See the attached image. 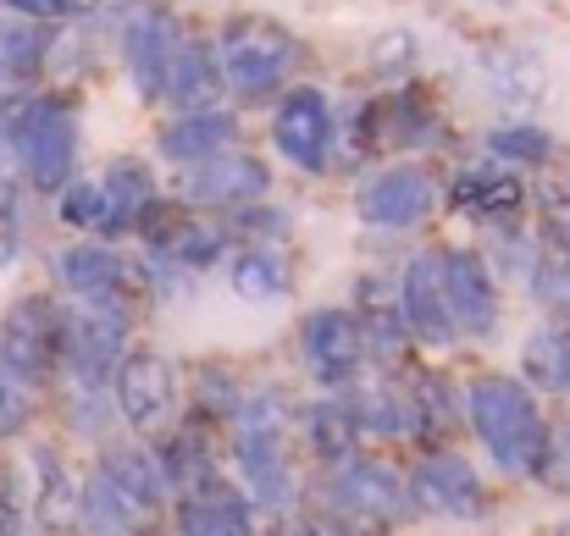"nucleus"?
Here are the masks:
<instances>
[{
  "label": "nucleus",
  "instance_id": "obj_28",
  "mask_svg": "<svg viewBox=\"0 0 570 536\" xmlns=\"http://www.w3.org/2000/svg\"><path fill=\"white\" fill-rule=\"evenodd\" d=\"M361 344H366V359H382V365H404L410 355V332L399 321V305H366L361 316Z\"/></svg>",
  "mask_w": 570,
  "mask_h": 536
},
{
  "label": "nucleus",
  "instance_id": "obj_31",
  "mask_svg": "<svg viewBox=\"0 0 570 536\" xmlns=\"http://www.w3.org/2000/svg\"><path fill=\"white\" fill-rule=\"evenodd\" d=\"M527 288H532V299L538 305H549V310H570V249L560 244H543L538 249V260H532V277H527Z\"/></svg>",
  "mask_w": 570,
  "mask_h": 536
},
{
  "label": "nucleus",
  "instance_id": "obj_15",
  "mask_svg": "<svg viewBox=\"0 0 570 536\" xmlns=\"http://www.w3.org/2000/svg\"><path fill=\"white\" fill-rule=\"evenodd\" d=\"M145 244H150V266H178V271H205L227 255V232L199 221V216H184V210H167L156 205L145 221H139Z\"/></svg>",
  "mask_w": 570,
  "mask_h": 536
},
{
  "label": "nucleus",
  "instance_id": "obj_3",
  "mask_svg": "<svg viewBox=\"0 0 570 536\" xmlns=\"http://www.w3.org/2000/svg\"><path fill=\"white\" fill-rule=\"evenodd\" d=\"M11 161L33 193H61L78 172V117L56 95H33L11 111Z\"/></svg>",
  "mask_w": 570,
  "mask_h": 536
},
{
  "label": "nucleus",
  "instance_id": "obj_5",
  "mask_svg": "<svg viewBox=\"0 0 570 536\" xmlns=\"http://www.w3.org/2000/svg\"><path fill=\"white\" fill-rule=\"evenodd\" d=\"M111 404L139 437H161L178 415V370L156 349H134L111 370Z\"/></svg>",
  "mask_w": 570,
  "mask_h": 536
},
{
  "label": "nucleus",
  "instance_id": "obj_34",
  "mask_svg": "<svg viewBox=\"0 0 570 536\" xmlns=\"http://www.w3.org/2000/svg\"><path fill=\"white\" fill-rule=\"evenodd\" d=\"M488 150L499 156V161H521V167H543L549 156H554V139L543 133V128H499L493 139H488Z\"/></svg>",
  "mask_w": 570,
  "mask_h": 536
},
{
  "label": "nucleus",
  "instance_id": "obj_25",
  "mask_svg": "<svg viewBox=\"0 0 570 536\" xmlns=\"http://www.w3.org/2000/svg\"><path fill=\"white\" fill-rule=\"evenodd\" d=\"M100 476H111V487H117L128 504H139L145 515H150V509H161V498H167L161 459H156V454H145V448H106Z\"/></svg>",
  "mask_w": 570,
  "mask_h": 536
},
{
  "label": "nucleus",
  "instance_id": "obj_21",
  "mask_svg": "<svg viewBox=\"0 0 570 536\" xmlns=\"http://www.w3.org/2000/svg\"><path fill=\"white\" fill-rule=\"evenodd\" d=\"M222 89H227V83H222V61L210 56V44H205V39H184L178 56H173V67H167L161 100H173V106L189 117V111H216Z\"/></svg>",
  "mask_w": 570,
  "mask_h": 536
},
{
  "label": "nucleus",
  "instance_id": "obj_33",
  "mask_svg": "<svg viewBox=\"0 0 570 536\" xmlns=\"http://www.w3.org/2000/svg\"><path fill=\"white\" fill-rule=\"evenodd\" d=\"M488 72L504 100H538L543 95V67L532 56H488Z\"/></svg>",
  "mask_w": 570,
  "mask_h": 536
},
{
  "label": "nucleus",
  "instance_id": "obj_32",
  "mask_svg": "<svg viewBox=\"0 0 570 536\" xmlns=\"http://www.w3.org/2000/svg\"><path fill=\"white\" fill-rule=\"evenodd\" d=\"M566 359H570V332H538L532 338V349H527V376L538 381V387H554L560 393V381H566ZM527 381V387H532Z\"/></svg>",
  "mask_w": 570,
  "mask_h": 536
},
{
  "label": "nucleus",
  "instance_id": "obj_26",
  "mask_svg": "<svg viewBox=\"0 0 570 536\" xmlns=\"http://www.w3.org/2000/svg\"><path fill=\"white\" fill-rule=\"evenodd\" d=\"M227 277H233V294L249 299V305H277V299H288V288H294L288 260H283L277 249H266V244L233 255V271H227Z\"/></svg>",
  "mask_w": 570,
  "mask_h": 536
},
{
  "label": "nucleus",
  "instance_id": "obj_49",
  "mask_svg": "<svg viewBox=\"0 0 570 536\" xmlns=\"http://www.w3.org/2000/svg\"><path fill=\"white\" fill-rule=\"evenodd\" d=\"M560 536H570V532H560Z\"/></svg>",
  "mask_w": 570,
  "mask_h": 536
},
{
  "label": "nucleus",
  "instance_id": "obj_41",
  "mask_svg": "<svg viewBox=\"0 0 570 536\" xmlns=\"http://www.w3.org/2000/svg\"><path fill=\"white\" fill-rule=\"evenodd\" d=\"M410 56H415V39H410L404 28L382 33L377 44H372V61H377V72H399V67H410Z\"/></svg>",
  "mask_w": 570,
  "mask_h": 536
},
{
  "label": "nucleus",
  "instance_id": "obj_2",
  "mask_svg": "<svg viewBox=\"0 0 570 536\" xmlns=\"http://www.w3.org/2000/svg\"><path fill=\"white\" fill-rule=\"evenodd\" d=\"M294 420L299 415L277 387H255L233 409V459L244 470V498L261 509H283L294 498V465H288Z\"/></svg>",
  "mask_w": 570,
  "mask_h": 536
},
{
  "label": "nucleus",
  "instance_id": "obj_19",
  "mask_svg": "<svg viewBox=\"0 0 570 536\" xmlns=\"http://www.w3.org/2000/svg\"><path fill=\"white\" fill-rule=\"evenodd\" d=\"M249 520H255L249 498L233 493L222 476H210L205 487L178 498V536H255Z\"/></svg>",
  "mask_w": 570,
  "mask_h": 536
},
{
  "label": "nucleus",
  "instance_id": "obj_44",
  "mask_svg": "<svg viewBox=\"0 0 570 536\" xmlns=\"http://www.w3.org/2000/svg\"><path fill=\"white\" fill-rule=\"evenodd\" d=\"M106 0H50V11L56 17H83V11H100Z\"/></svg>",
  "mask_w": 570,
  "mask_h": 536
},
{
  "label": "nucleus",
  "instance_id": "obj_8",
  "mask_svg": "<svg viewBox=\"0 0 570 536\" xmlns=\"http://www.w3.org/2000/svg\"><path fill=\"white\" fill-rule=\"evenodd\" d=\"M117 33H122V61H128V72H134V89H139L145 100H161L167 67H173V56H178V44H184L178 17H173L161 0H128Z\"/></svg>",
  "mask_w": 570,
  "mask_h": 536
},
{
  "label": "nucleus",
  "instance_id": "obj_17",
  "mask_svg": "<svg viewBox=\"0 0 570 536\" xmlns=\"http://www.w3.org/2000/svg\"><path fill=\"white\" fill-rule=\"evenodd\" d=\"M266 188H272V172H266L255 156L222 150V156H210V161L189 167L184 199H189V205H216V210H222V205L238 210V205H255Z\"/></svg>",
  "mask_w": 570,
  "mask_h": 536
},
{
  "label": "nucleus",
  "instance_id": "obj_35",
  "mask_svg": "<svg viewBox=\"0 0 570 536\" xmlns=\"http://www.w3.org/2000/svg\"><path fill=\"white\" fill-rule=\"evenodd\" d=\"M100 210H106V193H100V182L72 178L67 188H61V205H56L61 227H78V232H89V227H100Z\"/></svg>",
  "mask_w": 570,
  "mask_h": 536
},
{
  "label": "nucleus",
  "instance_id": "obj_20",
  "mask_svg": "<svg viewBox=\"0 0 570 536\" xmlns=\"http://www.w3.org/2000/svg\"><path fill=\"white\" fill-rule=\"evenodd\" d=\"M521 205H527V182H521V172H510L499 161L465 167L454 178V210L471 216V221H510Z\"/></svg>",
  "mask_w": 570,
  "mask_h": 536
},
{
  "label": "nucleus",
  "instance_id": "obj_47",
  "mask_svg": "<svg viewBox=\"0 0 570 536\" xmlns=\"http://www.w3.org/2000/svg\"><path fill=\"white\" fill-rule=\"evenodd\" d=\"M560 393H570V359H566V381H560Z\"/></svg>",
  "mask_w": 570,
  "mask_h": 536
},
{
  "label": "nucleus",
  "instance_id": "obj_29",
  "mask_svg": "<svg viewBox=\"0 0 570 536\" xmlns=\"http://www.w3.org/2000/svg\"><path fill=\"white\" fill-rule=\"evenodd\" d=\"M382 122L393 128V139L404 145V150H426V145H438V117H432V106L421 100V95H393L387 106H382ZM382 128V133H387Z\"/></svg>",
  "mask_w": 570,
  "mask_h": 536
},
{
  "label": "nucleus",
  "instance_id": "obj_24",
  "mask_svg": "<svg viewBox=\"0 0 570 536\" xmlns=\"http://www.w3.org/2000/svg\"><path fill=\"white\" fill-rule=\"evenodd\" d=\"M139 520H145V509L128 504V498L111 487V476L95 470V476L78 487V526H83V536H139Z\"/></svg>",
  "mask_w": 570,
  "mask_h": 536
},
{
  "label": "nucleus",
  "instance_id": "obj_27",
  "mask_svg": "<svg viewBox=\"0 0 570 536\" xmlns=\"http://www.w3.org/2000/svg\"><path fill=\"white\" fill-rule=\"evenodd\" d=\"M33 465H39V520H45V526L78 520V482L67 476V465H61L50 448H39Z\"/></svg>",
  "mask_w": 570,
  "mask_h": 536
},
{
  "label": "nucleus",
  "instance_id": "obj_4",
  "mask_svg": "<svg viewBox=\"0 0 570 536\" xmlns=\"http://www.w3.org/2000/svg\"><path fill=\"white\" fill-rule=\"evenodd\" d=\"M216 61H222V83L244 100H261L272 95L294 61H299V39L272 22V17H233L222 28V44H216Z\"/></svg>",
  "mask_w": 570,
  "mask_h": 536
},
{
  "label": "nucleus",
  "instance_id": "obj_46",
  "mask_svg": "<svg viewBox=\"0 0 570 536\" xmlns=\"http://www.w3.org/2000/svg\"><path fill=\"white\" fill-rule=\"evenodd\" d=\"M11 161V111L0 106V167Z\"/></svg>",
  "mask_w": 570,
  "mask_h": 536
},
{
  "label": "nucleus",
  "instance_id": "obj_14",
  "mask_svg": "<svg viewBox=\"0 0 570 536\" xmlns=\"http://www.w3.org/2000/svg\"><path fill=\"white\" fill-rule=\"evenodd\" d=\"M399 321L415 344L426 349H449L460 332H454V316H449V294H443V266L438 255H410L404 260V277H399Z\"/></svg>",
  "mask_w": 570,
  "mask_h": 536
},
{
  "label": "nucleus",
  "instance_id": "obj_45",
  "mask_svg": "<svg viewBox=\"0 0 570 536\" xmlns=\"http://www.w3.org/2000/svg\"><path fill=\"white\" fill-rule=\"evenodd\" d=\"M277 536H327V526H316V520H288Z\"/></svg>",
  "mask_w": 570,
  "mask_h": 536
},
{
  "label": "nucleus",
  "instance_id": "obj_18",
  "mask_svg": "<svg viewBox=\"0 0 570 536\" xmlns=\"http://www.w3.org/2000/svg\"><path fill=\"white\" fill-rule=\"evenodd\" d=\"M100 193H106V210H100V227H95V232H106V238L139 232V221L161 205L150 167H145V161H134V156H122V161H111V167H106Z\"/></svg>",
  "mask_w": 570,
  "mask_h": 536
},
{
  "label": "nucleus",
  "instance_id": "obj_38",
  "mask_svg": "<svg viewBox=\"0 0 570 536\" xmlns=\"http://www.w3.org/2000/svg\"><path fill=\"white\" fill-rule=\"evenodd\" d=\"M17 249H22V193L11 178H0V266H11Z\"/></svg>",
  "mask_w": 570,
  "mask_h": 536
},
{
  "label": "nucleus",
  "instance_id": "obj_22",
  "mask_svg": "<svg viewBox=\"0 0 570 536\" xmlns=\"http://www.w3.org/2000/svg\"><path fill=\"white\" fill-rule=\"evenodd\" d=\"M233 133H238V122H233L227 111H189V117H178L173 128H161L156 150H161L167 161H178V167H199V161L222 156V150L233 145Z\"/></svg>",
  "mask_w": 570,
  "mask_h": 536
},
{
  "label": "nucleus",
  "instance_id": "obj_48",
  "mask_svg": "<svg viewBox=\"0 0 570 536\" xmlns=\"http://www.w3.org/2000/svg\"><path fill=\"white\" fill-rule=\"evenodd\" d=\"M566 327H570V310H566Z\"/></svg>",
  "mask_w": 570,
  "mask_h": 536
},
{
  "label": "nucleus",
  "instance_id": "obj_42",
  "mask_svg": "<svg viewBox=\"0 0 570 536\" xmlns=\"http://www.w3.org/2000/svg\"><path fill=\"white\" fill-rule=\"evenodd\" d=\"M0 536H28V515L17 509L11 493H0Z\"/></svg>",
  "mask_w": 570,
  "mask_h": 536
},
{
  "label": "nucleus",
  "instance_id": "obj_12",
  "mask_svg": "<svg viewBox=\"0 0 570 536\" xmlns=\"http://www.w3.org/2000/svg\"><path fill=\"white\" fill-rule=\"evenodd\" d=\"M333 504L350 520H372V526H393L410 515V482L399 470H387L382 459H344L333 465Z\"/></svg>",
  "mask_w": 570,
  "mask_h": 536
},
{
  "label": "nucleus",
  "instance_id": "obj_43",
  "mask_svg": "<svg viewBox=\"0 0 570 536\" xmlns=\"http://www.w3.org/2000/svg\"><path fill=\"white\" fill-rule=\"evenodd\" d=\"M0 6H11L17 17H33V22H45V17H56V11H50V0H0Z\"/></svg>",
  "mask_w": 570,
  "mask_h": 536
},
{
  "label": "nucleus",
  "instance_id": "obj_39",
  "mask_svg": "<svg viewBox=\"0 0 570 536\" xmlns=\"http://www.w3.org/2000/svg\"><path fill=\"white\" fill-rule=\"evenodd\" d=\"M233 227H238V232H249V238H283V232H288L283 210H272V205H238Z\"/></svg>",
  "mask_w": 570,
  "mask_h": 536
},
{
  "label": "nucleus",
  "instance_id": "obj_11",
  "mask_svg": "<svg viewBox=\"0 0 570 536\" xmlns=\"http://www.w3.org/2000/svg\"><path fill=\"white\" fill-rule=\"evenodd\" d=\"M355 210L377 232H410L438 210V182L426 167H387L355 193Z\"/></svg>",
  "mask_w": 570,
  "mask_h": 536
},
{
  "label": "nucleus",
  "instance_id": "obj_7",
  "mask_svg": "<svg viewBox=\"0 0 570 536\" xmlns=\"http://www.w3.org/2000/svg\"><path fill=\"white\" fill-rule=\"evenodd\" d=\"M122 344H128V316L106 310V305H61V359L72 365L78 387H106L111 370L122 365Z\"/></svg>",
  "mask_w": 570,
  "mask_h": 536
},
{
  "label": "nucleus",
  "instance_id": "obj_37",
  "mask_svg": "<svg viewBox=\"0 0 570 536\" xmlns=\"http://www.w3.org/2000/svg\"><path fill=\"white\" fill-rule=\"evenodd\" d=\"M238 404H244V393L233 387V370H227V365L199 370V409H205V415H233Z\"/></svg>",
  "mask_w": 570,
  "mask_h": 536
},
{
  "label": "nucleus",
  "instance_id": "obj_23",
  "mask_svg": "<svg viewBox=\"0 0 570 536\" xmlns=\"http://www.w3.org/2000/svg\"><path fill=\"white\" fill-rule=\"evenodd\" d=\"M299 426H305V448H311L322 465H344V459H355L361 431H355V420H350V409H344L338 393L305 404V409H299Z\"/></svg>",
  "mask_w": 570,
  "mask_h": 536
},
{
  "label": "nucleus",
  "instance_id": "obj_1",
  "mask_svg": "<svg viewBox=\"0 0 570 536\" xmlns=\"http://www.w3.org/2000/svg\"><path fill=\"white\" fill-rule=\"evenodd\" d=\"M465 420L504 476H538L549 420L521 376H476L465 387Z\"/></svg>",
  "mask_w": 570,
  "mask_h": 536
},
{
  "label": "nucleus",
  "instance_id": "obj_40",
  "mask_svg": "<svg viewBox=\"0 0 570 536\" xmlns=\"http://www.w3.org/2000/svg\"><path fill=\"white\" fill-rule=\"evenodd\" d=\"M22 426H28V393H22V381L0 376V437H17Z\"/></svg>",
  "mask_w": 570,
  "mask_h": 536
},
{
  "label": "nucleus",
  "instance_id": "obj_13",
  "mask_svg": "<svg viewBox=\"0 0 570 536\" xmlns=\"http://www.w3.org/2000/svg\"><path fill=\"white\" fill-rule=\"evenodd\" d=\"M438 266H443V294H449L454 332L460 338H493V327H499V288H493L488 260L476 249H443Z\"/></svg>",
  "mask_w": 570,
  "mask_h": 536
},
{
  "label": "nucleus",
  "instance_id": "obj_9",
  "mask_svg": "<svg viewBox=\"0 0 570 536\" xmlns=\"http://www.w3.org/2000/svg\"><path fill=\"white\" fill-rule=\"evenodd\" d=\"M299 349H305V370H311L322 387H333V393L355 387V376H361V365H366L361 321H355V310H338V305L311 310V316L299 321Z\"/></svg>",
  "mask_w": 570,
  "mask_h": 536
},
{
  "label": "nucleus",
  "instance_id": "obj_6",
  "mask_svg": "<svg viewBox=\"0 0 570 536\" xmlns=\"http://www.w3.org/2000/svg\"><path fill=\"white\" fill-rule=\"evenodd\" d=\"M61 359V305L45 294H22L0 316V365L11 381H45Z\"/></svg>",
  "mask_w": 570,
  "mask_h": 536
},
{
  "label": "nucleus",
  "instance_id": "obj_36",
  "mask_svg": "<svg viewBox=\"0 0 570 536\" xmlns=\"http://www.w3.org/2000/svg\"><path fill=\"white\" fill-rule=\"evenodd\" d=\"M538 482L570 498V415H560V420L549 426V443H543V465H538Z\"/></svg>",
  "mask_w": 570,
  "mask_h": 536
},
{
  "label": "nucleus",
  "instance_id": "obj_10",
  "mask_svg": "<svg viewBox=\"0 0 570 536\" xmlns=\"http://www.w3.org/2000/svg\"><path fill=\"white\" fill-rule=\"evenodd\" d=\"M333 111H327V95L322 89H288L277 117H272V145L283 150V161H294L299 172H327L333 161Z\"/></svg>",
  "mask_w": 570,
  "mask_h": 536
},
{
  "label": "nucleus",
  "instance_id": "obj_30",
  "mask_svg": "<svg viewBox=\"0 0 570 536\" xmlns=\"http://www.w3.org/2000/svg\"><path fill=\"white\" fill-rule=\"evenodd\" d=\"M45 56H50V28L45 22H33V17H6L0 22V61L6 67L33 78L45 67Z\"/></svg>",
  "mask_w": 570,
  "mask_h": 536
},
{
  "label": "nucleus",
  "instance_id": "obj_16",
  "mask_svg": "<svg viewBox=\"0 0 570 536\" xmlns=\"http://www.w3.org/2000/svg\"><path fill=\"white\" fill-rule=\"evenodd\" d=\"M482 504H488L482 476L460 454H426L410 476V509H421V515L471 520V515H482Z\"/></svg>",
  "mask_w": 570,
  "mask_h": 536
}]
</instances>
